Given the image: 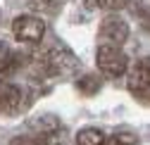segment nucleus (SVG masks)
I'll list each match as a JSON object with an SVG mask.
<instances>
[{"instance_id":"obj_4","label":"nucleus","mask_w":150,"mask_h":145,"mask_svg":"<svg viewBox=\"0 0 150 145\" xmlns=\"http://www.w3.org/2000/svg\"><path fill=\"white\" fill-rule=\"evenodd\" d=\"M126 86L136 100L148 105V98H150V60L148 57H141L134 64V69L126 74Z\"/></svg>"},{"instance_id":"obj_12","label":"nucleus","mask_w":150,"mask_h":145,"mask_svg":"<svg viewBox=\"0 0 150 145\" xmlns=\"http://www.w3.org/2000/svg\"><path fill=\"white\" fill-rule=\"evenodd\" d=\"M10 145H43L38 138H33V136H29V133H22V136H14L12 140H10Z\"/></svg>"},{"instance_id":"obj_1","label":"nucleus","mask_w":150,"mask_h":145,"mask_svg":"<svg viewBox=\"0 0 150 145\" xmlns=\"http://www.w3.org/2000/svg\"><path fill=\"white\" fill-rule=\"evenodd\" d=\"M96 64L98 69L103 71L105 76L110 79H119L124 76L126 71H129V57H126V52L117 45H98V52H96Z\"/></svg>"},{"instance_id":"obj_2","label":"nucleus","mask_w":150,"mask_h":145,"mask_svg":"<svg viewBox=\"0 0 150 145\" xmlns=\"http://www.w3.org/2000/svg\"><path fill=\"white\" fill-rule=\"evenodd\" d=\"M12 36L19 43L36 45V43H41L43 36H45V22L41 17H33V14H19V17H14V22H12Z\"/></svg>"},{"instance_id":"obj_11","label":"nucleus","mask_w":150,"mask_h":145,"mask_svg":"<svg viewBox=\"0 0 150 145\" xmlns=\"http://www.w3.org/2000/svg\"><path fill=\"white\" fill-rule=\"evenodd\" d=\"M129 3H131V0H96V5H98L100 10H107V12H119V10H124Z\"/></svg>"},{"instance_id":"obj_7","label":"nucleus","mask_w":150,"mask_h":145,"mask_svg":"<svg viewBox=\"0 0 150 145\" xmlns=\"http://www.w3.org/2000/svg\"><path fill=\"white\" fill-rule=\"evenodd\" d=\"M29 10L41 12V14H57L64 5V0H26Z\"/></svg>"},{"instance_id":"obj_13","label":"nucleus","mask_w":150,"mask_h":145,"mask_svg":"<svg viewBox=\"0 0 150 145\" xmlns=\"http://www.w3.org/2000/svg\"><path fill=\"white\" fill-rule=\"evenodd\" d=\"M10 55H12V50H10V45L5 43V41H0V67H3L7 60H10Z\"/></svg>"},{"instance_id":"obj_10","label":"nucleus","mask_w":150,"mask_h":145,"mask_svg":"<svg viewBox=\"0 0 150 145\" xmlns=\"http://www.w3.org/2000/svg\"><path fill=\"white\" fill-rule=\"evenodd\" d=\"M103 145H141V138L131 131H117L112 136H105Z\"/></svg>"},{"instance_id":"obj_9","label":"nucleus","mask_w":150,"mask_h":145,"mask_svg":"<svg viewBox=\"0 0 150 145\" xmlns=\"http://www.w3.org/2000/svg\"><path fill=\"white\" fill-rule=\"evenodd\" d=\"M76 90L83 93V95H96L100 90V76L98 74H83L76 81Z\"/></svg>"},{"instance_id":"obj_8","label":"nucleus","mask_w":150,"mask_h":145,"mask_svg":"<svg viewBox=\"0 0 150 145\" xmlns=\"http://www.w3.org/2000/svg\"><path fill=\"white\" fill-rule=\"evenodd\" d=\"M103 143H105V133L93 126H86L76 133V145H103Z\"/></svg>"},{"instance_id":"obj_3","label":"nucleus","mask_w":150,"mask_h":145,"mask_svg":"<svg viewBox=\"0 0 150 145\" xmlns=\"http://www.w3.org/2000/svg\"><path fill=\"white\" fill-rule=\"evenodd\" d=\"M29 136L38 138L43 145H57L62 138V121L55 114H41L29 121Z\"/></svg>"},{"instance_id":"obj_5","label":"nucleus","mask_w":150,"mask_h":145,"mask_svg":"<svg viewBox=\"0 0 150 145\" xmlns=\"http://www.w3.org/2000/svg\"><path fill=\"white\" fill-rule=\"evenodd\" d=\"M98 36L103 38V43L122 48L129 41V24L122 19V17H105L103 24H100Z\"/></svg>"},{"instance_id":"obj_6","label":"nucleus","mask_w":150,"mask_h":145,"mask_svg":"<svg viewBox=\"0 0 150 145\" xmlns=\"http://www.w3.org/2000/svg\"><path fill=\"white\" fill-rule=\"evenodd\" d=\"M26 105V93L17 83H3L0 81V112L3 114H17Z\"/></svg>"}]
</instances>
